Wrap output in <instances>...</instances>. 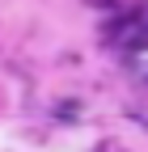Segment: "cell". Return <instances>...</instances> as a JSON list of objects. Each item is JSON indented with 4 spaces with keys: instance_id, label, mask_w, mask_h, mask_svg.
Listing matches in <instances>:
<instances>
[]
</instances>
